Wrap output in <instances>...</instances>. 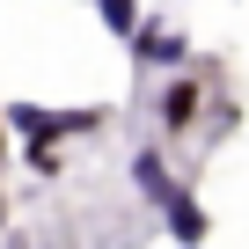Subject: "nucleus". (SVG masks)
<instances>
[{"label":"nucleus","instance_id":"f257e3e1","mask_svg":"<svg viewBox=\"0 0 249 249\" xmlns=\"http://www.w3.org/2000/svg\"><path fill=\"white\" fill-rule=\"evenodd\" d=\"M205 110H213V88H205L198 66L161 73V88H154V124H161V140H191L198 124H205Z\"/></svg>","mask_w":249,"mask_h":249},{"label":"nucleus","instance_id":"f03ea898","mask_svg":"<svg viewBox=\"0 0 249 249\" xmlns=\"http://www.w3.org/2000/svg\"><path fill=\"white\" fill-rule=\"evenodd\" d=\"M124 52H132L147 73H176V66H191V37H183L176 22H161V15H140V30L124 37Z\"/></svg>","mask_w":249,"mask_h":249},{"label":"nucleus","instance_id":"7ed1b4c3","mask_svg":"<svg viewBox=\"0 0 249 249\" xmlns=\"http://www.w3.org/2000/svg\"><path fill=\"white\" fill-rule=\"evenodd\" d=\"M124 169H132V191H140V198H147L154 213H161V205H169V198L183 191V176L169 169V154H161V147H140V154L124 161Z\"/></svg>","mask_w":249,"mask_h":249},{"label":"nucleus","instance_id":"20e7f679","mask_svg":"<svg viewBox=\"0 0 249 249\" xmlns=\"http://www.w3.org/2000/svg\"><path fill=\"white\" fill-rule=\"evenodd\" d=\"M161 220H169V242H176V249H205V234H213V213L191 198V183L161 205Z\"/></svg>","mask_w":249,"mask_h":249},{"label":"nucleus","instance_id":"39448f33","mask_svg":"<svg viewBox=\"0 0 249 249\" xmlns=\"http://www.w3.org/2000/svg\"><path fill=\"white\" fill-rule=\"evenodd\" d=\"M22 169H30V176H59V169H66V147H59V140H22Z\"/></svg>","mask_w":249,"mask_h":249},{"label":"nucleus","instance_id":"423d86ee","mask_svg":"<svg viewBox=\"0 0 249 249\" xmlns=\"http://www.w3.org/2000/svg\"><path fill=\"white\" fill-rule=\"evenodd\" d=\"M95 15H103L110 37H132L140 30V0H95Z\"/></svg>","mask_w":249,"mask_h":249},{"label":"nucleus","instance_id":"0eeeda50","mask_svg":"<svg viewBox=\"0 0 249 249\" xmlns=\"http://www.w3.org/2000/svg\"><path fill=\"white\" fill-rule=\"evenodd\" d=\"M0 169H8V124H0Z\"/></svg>","mask_w":249,"mask_h":249},{"label":"nucleus","instance_id":"6e6552de","mask_svg":"<svg viewBox=\"0 0 249 249\" xmlns=\"http://www.w3.org/2000/svg\"><path fill=\"white\" fill-rule=\"evenodd\" d=\"M0 234H8V191H0Z\"/></svg>","mask_w":249,"mask_h":249}]
</instances>
